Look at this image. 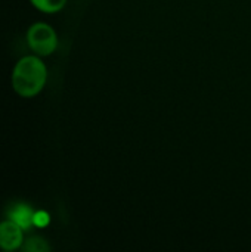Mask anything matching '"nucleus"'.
Listing matches in <instances>:
<instances>
[{"label": "nucleus", "mask_w": 251, "mask_h": 252, "mask_svg": "<svg viewBox=\"0 0 251 252\" xmlns=\"http://www.w3.org/2000/svg\"><path fill=\"white\" fill-rule=\"evenodd\" d=\"M47 78L49 69L44 58L28 53L15 62L10 72V86L19 97L33 99L44 90Z\"/></svg>", "instance_id": "f257e3e1"}, {"label": "nucleus", "mask_w": 251, "mask_h": 252, "mask_svg": "<svg viewBox=\"0 0 251 252\" xmlns=\"http://www.w3.org/2000/svg\"><path fill=\"white\" fill-rule=\"evenodd\" d=\"M25 43L31 53L47 58L56 52L59 40L55 28L50 24L44 21H37L27 28Z\"/></svg>", "instance_id": "f03ea898"}, {"label": "nucleus", "mask_w": 251, "mask_h": 252, "mask_svg": "<svg viewBox=\"0 0 251 252\" xmlns=\"http://www.w3.org/2000/svg\"><path fill=\"white\" fill-rule=\"evenodd\" d=\"M27 232L13 220L4 217L0 220V251L15 252L22 250Z\"/></svg>", "instance_id": "7ed1b4c3"}, {"label": "nucleus", "mask_w": 251, "mask_h": 252, "mask_svg": "<svg viewBox=\"0 0 251 252\" xmlns=\"http://www.w3.org/2000/svg\"><path fill=\"white\" fill-rule=\"evenodd\" d=\"M34 211L36 210L30 204H27V202H16V204H12V207H9L6 217L13 220L25 232H28L30 229H34V224H33Z\"/></svg>", "instance_id": "20e7f679"}, {"label": "nucleus", "mask_w": 251, "mask_h": 252, "mask_svg": "<svg viewBox=\"0 0 251 252\" xmlns=\"http://www.w3.org/2000/svg\"><path fill=\"white\" fill-rule=\"evenodd\" d=\"M28 1L36 10L46 15H53L61 12L68 0H28Z\"/></svg>", "instance_id": "39448f33"}, {"label": "nucleus", "mask_w": 251, "mask_h": 252, "mask_svg": "<svg viewBox=\"0 0 251 252\" xmlns=\"http://www.w3.org/2000/svg\"><path fill=\"white\" fill-rule=\"evenodd\" d=\"M22 251L25 252H47L50 251V245L47 241L38 235H31L25 238V242L22 245Z\"/></svg>", "instance_id": "423d86ee"}, {"label": "nucleus", "mask_w": 251, "mask_h": 252, "mask_svg": "<svg viewBox=\"0 0 251 252\" xmlns=\"http://www.w3.org/2000/svg\"><path fill=\"white\" fill-rule=\"evenodd\" d=\"M50 223V216L44 210H36L33 216V224L36 229H44Z\"/></svg>", "instance_id": "0eeeda50"}]
</instances>
